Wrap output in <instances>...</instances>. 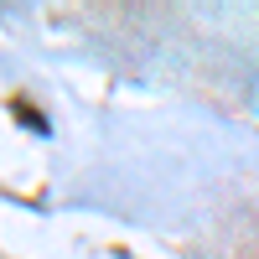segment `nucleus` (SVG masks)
<instances>
[]
</instances>
